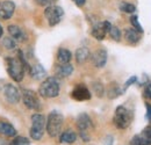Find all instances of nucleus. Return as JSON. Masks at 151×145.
<instances>
[{"instance_id":"nucleus-8","label":"nucleus","mask_w":151,"mask_h":145,"mask_svg":"<svg viewBox=\"0 0 151 145\" xmlns=\"http://www.w3.org/2000/svg\"><path fill=\"white\" fill-rule=\"evenodd\" d=\"M4 95H5L6 100L9 103H13V105L18 103L20 101V98H21L19 90L14 85H12V84H7L4 87Z\"/></svg>"},{"instance_id":"nucleus-2","label":"nucleus","mask_w":151,"mask_h":145,"mask_svg":"<svg viewBox=\"0 0 151 145\" xmlns=\"http://www.w3.org/2000/svg\"><path fill=\"white\" fill-rule=\"evenodd\" d=\"M64 123V117L60 113H58L56 110L51 111L48 115L47 118V124H45V130L48 132V135L52 138L58 137L62 132V128Z\"/></svg>"},{"instance_id":"nucleus-10","label":"nucleus","mask_w":151,"mask_h":145,"mask_svg":"<svg viewBox=\"0 0 151 145\" xmlns=\"http://www.w3.org/2000/svg\"><path fill=\"white\" fill-rule=\"evenodd\" d=\"M15 11V4L13 1H0V18L8 20L12 18Z\"/></svg>"},{"instance_id":"nucleus-37","label":"nucleus","mask_w":151,"mask_h":145,"mask_svg":"<svg viewBox=\"0 0 151 145\" xmlns=\"http://www.w3.org/2000/svg\"><path fill=\"white\" fill-rule=\"evenodd\" d=\"M0 145H9V144H8V143H6V142H1Z\"/></svg>"},{"instance_id":"nucleus-31","label":"nucleus","mask_w":151,"mask_h":145,"mask_svg":"<svg viewBox=\"0 0 151 145\" xmlns=\"http://www.w3.org/2000/svg\"><path fill=\"white\" fill-rule=\"evenodd\" d=\"M137 81V77L136 75H132V77H130L127 81H126V84H124V88H123V91L126 90V88H128V87H130L132 84H135Z\"/></svg>"},{"instance_id":"nucleus-34","label":"nucleus","mask_w":151,"mask_h":145,"mask_svg":"<svg viewBox=\"0 0 151 145\" xmlns=\"http://www.w3.org/2000/svg\"><path fill=\"white\" fill-rule=\"evenodd\" d=\"M145 107H147V118L151 123V105L150 103H145Z\"/></svg>"},{"instance_id":"nucleus-11","label":"nucleus","mask_w":151,"mask_h":145,"mask_svg":"<svg viewBox=\"0 0 151 145\" xmlns=\"http://www.w3.org/2000/svg\"><path fill=\"white\" fill-rule=\"evenodd\" d=\"M77 128H78V130H79V132H87L91 128L93 127L92 126V121H91V117L87 115V114H85V113H83V114H80L78 117H77Z\"/></svg>"},{"instance_id":"nucleus-30","label":"nucleus","mask_w":151,"mask_h":145,"mask_svg":"<svg viewBox=\"0 0 151 145\" xmlns=\"http://www.w3.org/2000/svg\"><path fill=\"white\" fill-rule=\"evenodd\" d=\"M142 137H144L151 144V126H148L147 128H144V130L142 132Z\"/></svg>"},{"instance_id":"nucleus-1","label":"nucleus","mask_w":151,"mask_h":145,"mask_svg":"<svg viewBox=\"0 0 151 145\" xmlns=\"http://www.w3.org/2000/svg\"><path fill=\"white\" fill-rule=\"evenodd\" d=\"M19 57L17 58H6V64H7V72L9 74V77L15 80L17 83L22 81L23 77H24V71L26 70H30L29 64L27 63V60L24 59L22 51H18Z\"/></svg>"},{"instance_id":"nucleus-29","label":"nucleus","mask_w":151,"mask_h":145,"mask_svg":"<svg viewBox=\"0 0 151 145\" xmlns=\"http://www.w3.org/2000/svg\"><path fill=\"white\" fill-rule=\"evenodd\" d=\"M130 23L132 24L134 29H136L138 33H141V34L143 33V28H142V26H141V23L138 21V18L136 15H132V18H130Z\"/></svg>"},{"instance_id":"nucleus-22","label":"nucleus","mask_w":151,"mask_h":145,"mask_svg":"<svg viewBox=\"0 0 151 145\" xmlns=\"http://www.w3.org/2000/svg\"><path fill=\"white\" fill-rule=\"evenodd\" d=\"M8 33H9L11 37H13L14 39H18V41H24L26 39L24 34L21 30V28L18 27V26H15V24L8 26Z\"/></svg>"},{"instance_id":"nucleus-27","label":"nucleus","mask_w":151,"mask_h":145,"mask_svg":"<svg viewBox=\"0 0 151 145\" xmlns=\"http://www.w3.org/2000/svg\"><path fill=\"white\" fill-rule=\"evenodd\" d=\"M130 145H151L144 137L142 136H135L130 141Z\"/></svg>"},{"instance_id":"nucleus-35","label":"nucleus","mask_w":151,"mask_h":145,"mask_svg":"<svg viewBox=\"0 0 151 145\" xmlns=\"http://www.w3.org/2000/svg\"><path fill=\"white\" fill-rule=\"evenodd\" d=\"M73 2H75L76 5L78 6V7H83V6L85 5L86 0H73Z\"/></svg>"},{"instance_id":"nucleus-17","label":"nucleus","mask_w":151,"mask_h":145,"mask_svg":"<svg viewBox=\"0 0 151 145\" xmlns=\"http://www.w3.org/2000/svg\"><path fill=\"white\" fill-rule=\"evenodd\" d=\"M141 33H138L136 29H132V28H127L124 30V38L129 44H137L141 39Z\"/></svg>"},{"instance_id":"nucleus-18","label":"nucleus","mask_w":151,"mask_h":145,"mask_svg":"<svg viewBox=\"0 0 151 145\" xmlns=\"http://www.w3.org/2000/svg\"><path fill=\"white\" fill-rule=\"evenodd\" d=\"M29 73H30V77L33 79H35V80H41V79H43L47 75V71L40 64H36V65L32 66L30 70H29Z\"/></svg>"},{"instance_id":"nucleus-6","label":"nucleus","mask_w":151,"mask_h":145,"mask_svg":"<svg viewBox=\"0 0 151 145\" xmlns=\"http://www.w3.org/2000/svg\"><path fill=\"white\" fill-rule=\"evenodd\" d=\"M22 101L24 106L32 110H40L41 109V102L38 100L37 94L30 90H22Z\"/></svg>"},{"instance_id":"nucleus-15","label":"nucleus","mask_w":151,"mask_h":145,"mask_svg":"<svg viewBox=\"0 0 151 145\" xmlns=\"http://www.w3.org/2000/svg\"><path fill=\"white\" fill-rule=\"evenodd\" d=\"M75 56L76 62L78 64H84V63H86L91 58V52H90V50L86 47H81V48L77 49Z\"/></svg>"},{"instance_id":"nucleus-19","label":"nucleus","mask_w":151,"mask_h":145,"mask_svg":"<svg viewBox=\"0 0 151 145\" xmlns=\"http://www.w3.org/2000/svg\"><path fill=\"white\" fill-rule=\"evenodd\" d=\"M106 34H107V32L105 30L102 22H96L93 26V28H92V36L94 37L95 39L102 41L105 38V36H106Z\"/></svg>"},{"instance_id":"nucleus-33","label":"nucleus","mask_w":151,"mask_h":145,"mask_svg":"<svg viewBox=\"0 0 151 145\" xmlns=\"http://www.w3.org/2000/svg\"><path fill=\"white\" fill-rule=\"evenodd\" d=\"M144 95H145L148 99H151V81L145 85V88H144Z\"/></svg>"},{"instance_id":"nucleus-14","label":"nucleus","mask_w":151,"mask_h":145,"mask_svg":"<svg viewBox=\"0 0 151 145\" xmlns=\"http://www.w3.org/2000/svg\"><path fill=\"white\" fill-rule=\"evenodd\" d=\"M56 75L59 78H66V77H70L72 72H73V66L70 64V63H66V64H60V65H57L56 66Z\"/></svg>"},{"instance_id":"nucleus-28","label":"nucleus","mask_w":151,"mask_h":145,"mask_svg":"<svg viewBox=\"0 0 151 145\" xmlns=\"http://www.w3.org/2000/svg\"><path fill=\"white\" fill-rule=\"evenodd\" d=\"M109 35H111V37L113 38L114 41H116V42H120V41H121V32H120V29H119L117 27H115V26H112V28H111V30H109Z\"/></svg>"},{"instance_id":"nucleus-24","label":"nucleus","mask_w":151,"mask_h":145,"mask_svg":"<svg viewBox=\"0 0 151 145\" xmlns=\"http://www.w3.org/2000/svg\"><path fill=\"white\" fill-rule=\"evenodd\" d=\"M2 47L7 50H13L17 47V43L13 37H4L2 39Z\"/></svg>"},{"instance_id":"nucleus-16","label":"nucleus","mask_w":151,"mask_h":145,"mask_svg":"<svg viewBox=\"0 0 151 145\" xmlns=\"http://www.w3.org/2000/svg\"><path fill=\"white\" fill-rule=\"evenodd\" d=\"M0 135H2L5 137H15L17 130L11 123L0 121Z\"/></svg>"},{"instance_id":"nucleus-21","label":"nucleus","mask_w":151,"mask_h":145,"mask_svg":"<svg viewBox=\"0 0 151 145\" xmlns=\"http://www.w3.org/2000/svg\"><path fill=\"white\" fill-rule=\"evenodd\" d=\"M72 58V54L70 50L68 49H64V48H60L57 52V60L60 63V64H66V63H70Z\"/></svg>"},{"instance_id":"nucleus-20","label":"nucleus","mask_w":151,"mask_h":145,"mask_svg":"<svg viewBox=\"0 0 151 145\" xmlns=\"http://www.w3.org/2000/svg\"><path fill=\"white\" fill-rule=\"evenodd\" d=\"M122 90L120 88V86L116 84V83H111L107 87V91H106V94H107V98L111 99V100H114L116 98H119L121 94H122Z\"/></svg>"},{"instance_id":"nucleus-9","label":"nucleus","mask_w":151,"mask_h":145,"mask_svg":"<svg viewBox=\"0 0 151 145\" xmlns=\"http://www.w3.org/2000/svg\"><path fill=\"white\" fill-rule=\"evenodd\" d=\"M71 98L76 101H86L91 99V92L85 85H77L73 91L71 92Z\"/></svg>"},{"instance_id":"nucleus-12","label":"nucleus","mask_w":151,"mask_h":145,"mask_svg":"<svg viewBox=\"0 0 151 145\" xmlns=\"http://www.w3.org/2000/svg\"><path fill=\"white\" fill-rule=\"evenodd\" d=\"M92 62H93L95 67H98V69L104 67L107 63V51L104 49L96 50L94 54L92 55Z\"/></svg>"},{"instance_id":"nucleus-32","label":"nucleus","mask_w":151,"mask_h":145,"mask_svg":"<svg viewBox=\"0 0 151 145\" xmlns=\"http://www.w3.org/2000/svg\"><path fill=\"white\" fill-rule=\"evenodd\" d=\"M36 1V4L40 5V6H50L54 1H56V0H35Z\"/></svg>"},{"instance_id":"nucleus-5","label":"nucleus","mask_w":151,"mask_h":145,"mask_svg":"<svg viewBox=\"0 0 151 145\" xmlns=\"http://www.w3.org/2000/svg\"><path fill=\"white\" fill-rule=\"evenodd\" d=\"M132 120V114L129 109L124 106H119L115 109V114L113 117V122L115 127L119 129H127L130 126Z\"/></svg>"},{"instance_id":"nucleus-25","label":"nucleus","mask_w":151,"mask_h":145,"mask_svg":"<svg viewBox=\"0 0 151 145\" xmlns=\"http://www.w3.org/2000/svg\"><path fill=\"white\" fill-rule=\"evenodd\" d=\"M120 9L124 13H128V14H132L135 11H136V7L135 5H132L130 2H122L120 5Z\"/></svg>"},{"instance_id":"nucleus-7","label":"nucleus","mask_w":151,"mask_h":145,"mask_svg":"<svg viewBox=\"0 0 151 145\" xmlns=\"http://www.w3.org/2000/svg\"><path fill=\"white\" fill-rule=\"evenodd\" d=\"M63 14H64V12H63L62 7L55 6V5L48 6L45 8V11H44V15H45V18H47L49 24L51 27H54V26H56L57 23H59V21H60V19L63 17Z\"/></svg>"},{"instance_id":"nucleus-26","label":"nucleus","mask_w":151,"mask_h":145,"mask_svg":"<svg viewBox=\"0 0 151 145\" xmlns=\"http://www.w3.org/2000/svg\"><path fill=\"white\" fill-rule=\"evenodd\" d=\"M29 144H30L29 139L26 138V137H21V136L14 137V139L9 143V145H29Z\"/></svg>"},{"instance_id":"nucleus-4","label":"nucleus","mask_w":151,"mask_h":145,"mask_svg":"<svg viewBox=\"0 0 151 145\" xmlns=\"http://www.w3.org/2000/svg\"><path fill=\"white\" fill-rule=\"evenodd\" d=\"M45 124H47V120H45L44 115H42V114L32 115V127L29 130L30 138L34 141H40L44 135Z\"/></svg>"},{"instance_id":"nucleus-3","label":"nucleus","mask_w":151,"mask_h":145,"mask_svg":"<svg viewBox=\"0 0 151 145\" xmlns=\"http://www.w3.org/2000/svg\"><path fill=\"white\" fill-rule=\"evenodd\" d=\"M60 87H59V83L57 80L56 77H49L47 78L38 88V93L42 98L44 99H52L56 98L59 94Z\"/></svg>"},{"instance_id":"nucleus-13","label":"nucleus","mask_w":151,"mask_h":145,"mask_svg":"<svg viewBox=\"0 0 151 145\" xmlns=\"http://www.w3.org/2000/svg\"><path fill=\"white\" fill-rule=\"evenodd\" d=\"M76 141H77V134L71 129H68L60 132L59 135V142L63 144H73Z\"/></svg>"},{"instance_id":"nucleus-23","label":"nucleus","mask_w":151,"mask_h":145,"mask_svg":"<svg viewBox=\"0 0 151 145\" xmlns=\"http://www.w3.org/2000/svg\"><path fill=\"white\" fill-rule=\"evenodd\" d=\"M92 90L95 93L98 98H102L105 95V87L100 81H94L92 83Z\"/></svg>"},{"instance_id":"nucleus-36","label":"nucleus","mask_w":151,"mask_h":145,"mask_svg":"<svg viewBox=\"0 0 151 145\" xmlns=\"http://www.w3.org/2000/svg\"><path fill=\"white\" fill-rule=\"evenodd\" d=\"M2 27H1V24H0V37H2Z\"/></svg>"}]
</instances>
